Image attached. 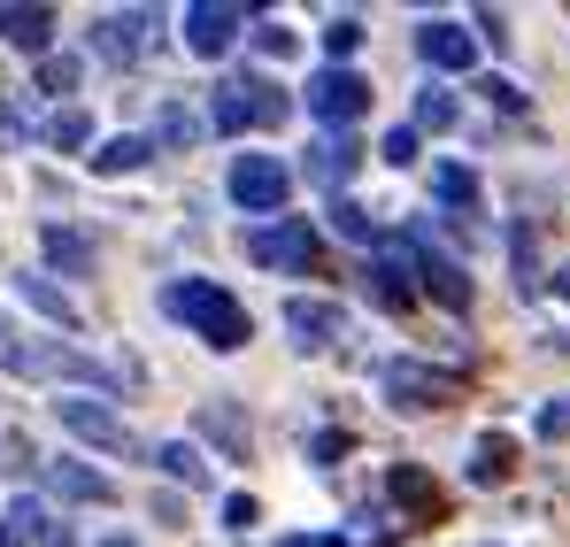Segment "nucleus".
Returning <instances> with one entry per match:
<instances>
[{
	"mask_svg": "<svg viewBox=\"0 0 570 547\" xmlns=\"http://www.w3.org/2000/svg\"><path fill=\"white\" fill-rule=\"evenodd\" d=\"M163 309H170L178 324H193V340H208V348H247V340H255V316H247L216 277H178V285L163 293Z\"/></svg>",
	"mask_w": 570,
	"mask_h": 547,
	"instance_id": "1",
	"label": "nucleus"
},
{
	"mask_svg": "<svg viewBox=\"0 0 570 547\" xmlns=\"http://www.w3.org/2000/svg\"><path fill=\"white\" fill-rule=\"evenodd\" d=\"M316 224L308 216H278V224H263V232H247V263H263V271H308L316 263Z\"/></svg>",
	"mask_w": 570,
	"mask_h": 547,
	"instance_id": "2",
	"label": "nucleus"
},
{
	"mask_svg": "<svg viewBox=\"0 0 570 547\" xmlns=\"http://www.w3.org/2000/svg\"><path fill=\"white\" fill-rule=\"evenodd\" d=\"M363 108H371V78H363V70H332V62H324V70L308 78V116H316V124L347 131Z\"/></svg>",
	"mask_w": 570,
	"mask_h": 547,
	"instance_id": "3",
	"label": "nucleus"
},
{
	"mask_svg": "<svg viewBox=\"0 0 570 547\" xmlns=\"http://www.w3.org/2000/svg\"><path fill=\"white\" fill-rule=\"evenodd\" d=\"M55 417H62V432H70V440H86V448H108V456H131V448H139V440H131V424H124L116 409L86 401V393H62V401H55Z\"/></svg>",
	"mask_w": 570,
	"mask_h": 547,
	"instance_id": "4",
	"label": "nucleus"
},
{
	"mask_svg": "<svg viewBox=\"0 0 570 547\" xmlns=\"http://www.w3.org/2000/svg\"><path fill=\"white\" fill-rule=\"evenodd\" d=\"M285 193H293V170H285L278 155H239V163H232V201H239L247 216H278Z\"/></svg>",
	"mask_w": 570,
	"mask_h": 547,
	"instance_id": "5",
	"label": "nucleus"
},
{
	"mask_svg": "<svg viewBox=\"0 0 570 547\" xmlns=\"http://www.w3.org/2000/svg\"><path fill=\"white\" fill-rule=\"evenodd\" d=\"M239 31H247V8H224V0H193L186 8V55H200V62H216Z\"/></svg>",
	"mask_w": 570,
	"mask_h": 547,
	"instance_id": "6",
	"label": "nucleus"
},
{
	"mask_svg": "<svg viewBox=\"0 0 570 547\" xmlns=\"http://www.w3.org/2000/svg\"><path fill=\"white\" fill-rule=\"evenodd\" d=\"M385 401L393 409H440V401H455V378L432 363H385Z\"/></svg>",
	"mask_w": 570,
	"mask_h": 547,
	"instance_id": "7",
	"label": "nucleus"
},
{
	"mask_svg": "<svg viewBox=\"0 0 570 547\" xmlns=\"http://www.w3.org/2000/svg\"><path fill=\"white\" fill-rule=\"evenodd\" d=\"M409 255H416V277H424L448 309H471V277H463V263H448V255L432 247V232H409Z\"/></svg>",
	"mask_w": 570,
	"mask_h": 547,
	"instance_id": "8",
	"label": "nucleus"
},
{
	"mask_svg": "<svg viewBox=\"0 0 570 547\" xmlns=\"http://www.w3.org/2000/svg\"><path fill=\"white\" fill-rule=\"evenodd\" d=\"M285 332H293L301 348H332V340L347 332V309H340V301H308V293H293V301H285Z\"/></svg>",
	"mask_w": 570,
	"mask_h": 547,
	"instance_id": "9",
	"label": "nucleus"
},
{
	"mask_svg": "<svg viewBox=\"0 0 570 547\" xmlns=\"http://www.w3.org/2000/svg\"><path fill=\"white\" fill-rule=\"evenodd\" d=\"M416 55H424L440 78H463V70L478 62V39L463 31V23H424V31H416Z\"/></svg>",
	"mask_w": 570,
	"mask_h": 547,
	"instance_id": "10",
	"label": "nucleus"
},
{
	"mask_svg": "<svg viewBox=\"0 0 570 547\" xmlns=\"http://www.w3.org/2000/svg\"><path fill=\"white\" fill-rule=\"evenodd\" d=\"M147 8H131V16H100L94 23V47L108 55V62H139V47H147Z\"/></svg>",
	"mask_w": 570,
	"mask_h": 547,
	"instance_id": "11",
	"label": "nucleus"
},
{
	"mask_svg": "<svg viewBox=\"0 0 570 547\" xmlns=\"http://www.w3.org/2000/svg\"><path fill=\"white\" fill-rule=\"evenodd\" d=\"M355 163H363V147H355L347 131H332V139H316V147H308V178L324 185V193H340V185L355 178Z\"/></svg>",
	"mask_w": 570,
	"mask_h": 547,
	"instance_id": "12",
	"label": "nucleus"
},
{
	"mask_svg": "<svg viewBox=\"0 0 570 547\" xmlns=\"http://www.w3.org/2000/svg\"><path fill=\"white\" fill-rule=\"evenodd\" d=\"M16 293H23V301H31V309H39L55 332H78V301H70L62 285H47L39 271H16Z\"/></svg>",
	"mask_w": 570,
	"mask_h": 547,
	"instance_id": "13",
	"label": "nucleus"
},
{
	"mask_svg": "<svg viewBox=\"0 0 570 547\" xmlns=\"http://www.w3.org/2000/svg\"><path fill=\"white\" fill-rule=\"evenodd\" d=\"M0 39L23 47V55H47V39H55V8H0Z\"/></svg>",
	"mask_w": 570,
	"mask_h": 547,
	"instance_id": "14",
	"label": "nucleus"
},
{
	"mask_svg": "<svg viewBox=\"0 0 570 547\" xmlns=\"http://www.w3.org/2000/svg\"><path fill=\"white\" fill-rule=\"evenodd\" d=\"M47 486H55V494H62V501H116V486H108V478H100V470H86V462H47Z\"/></svg>",
	"mask_w": 570,
	"mask_h": 547,
	"instance_id": "15",
	"label": "nucleus"
},
{
	"mask_svg": "<svg viewBox=\"0 0 570 547\" xmlns=\"http://www.w3.org/2000/svg\"><path fill=\"white\" fill-rule=\"evenodd\" d=\"M200 432H208L224 456H247V448H255V432H247V417H239L232 401H200Z\"/></svg>",
	"mask_w": 570,
	"mask_h": 547,
	"instance_id": "16",
	"label": "nucleus"
},
{
	"mask_svg": "<svg viewBox=\"0 0 570 547\" xmlns=\"http://www.w3.org/2000/svg\"><path fill=\"white\" fill-rule=\"evenodd\" d=\"M47 263H62L70 277L94 271V240L78 232V224H47Z\"/></svg>",
	"mask_w": 570,
	"mask_h": 547,
	"instance_id": "17",
	"label": "nucleus"
},
{
	"mask_svg": "<svg viewBox=\"0 0 570 547\" xmlns=\"http://www.w3.org/2000/svg\"><path fill=\"white\" fill-rule=\"evenodd\" d=\"M509 470H517V440H509V432H485L478 456H471V478H478V486H501Z\"/></svg>",
	"mask_w": 570,
	"mask_h": 547,
	"instance_id": "18",
	"label": "nucleus"
},
{
	"mask_svg": "<svg viewBox=\"0 0 570 547\" xmlns=\"http://www.w3.org/2000/svg\"><path fill=\"white\" fill-rule=\"evenodd\" d=\"M147 155H155V139H139V131H124V139H108V147L94 155V170H100V178H124V170H139Z\"/></svg>",
	"mask_w": 570,
	"mask_h": 547,
	"instance_id": "19",
	"label": "nucleus"
},
{
	"mask_svg": "<svg viewBox=\"0 0 570 547\" xmlns=\"http://www.w3.org/2000/svg\"><path fill=\"white\" fill-rule=\"evenodd\" d=\"M47 533H55L47 501H31V494H23V501H8V540H16V547H23V540H39V547H47Z\"/></svg>",
	"mask_w": 570,
	"mask_h": 547,
	"instance_id": "20",
	"label": "nucleus"
},
{
	"mask_svg": "<svg viewBox=\"0 0 570 547\" xmlns=\"http://www.w3.org/2000/svg\"><path fill=\"white\" fill-rule=\"evenodd\" d=\"M432 193H440L448 208H463V216H471V208H478V170H463V163H440V170H432Z\"/></svg>",
	"mask_w": 570,
	"mask_h": 547,
	"instance_id": "21",
	"label": "nucleus"
},
{
	"mask_svg": "<svg viewBox=\"0 0 570 547\" xmlns=\"http://www.w3.org/2000/svg\"><path fill=\"white\" fill-rule=\"evenodd\" d=\"M155 470H163V478H186V486H208V462L193 456L186 440H163V448H155Z\"/></svg>",
	"mask_w": 570,
	"mask_h": 547,
	"instance_id": "22",
	"label": "nucleus"
},
{
	"mask_svg": "<svg viewBox=\"0 0 570 547\" xmlns=\"http://www.w3.org/2000/svg\"><path fill=\"white\" fill-rule=\"evenodd\" d=\"M200 139V116H193L186 100H170L163 116H155V147H193Z\"/></svg>",
	"mask_w": 570,
	"mask_h": 547,
	"instance_id": "23",
	"label": "nucleus"
},
{
	"mask_svg": "<svg viewBox=\"0 0 570 547\" xmlns=\"http://www.w3.org/2000/svg\"><path fill=\"white\" fill-rule=\"evenodd\" d=\"M393 501H409L416 517H432V509H440V486H432L424 470H409V462H401V470H393Z\"/></svg>",
	"mask_w": 570,
	"mask_h": 547,
	"instance_id": "24",
	"label": "nucleus"
},
{
	"mask_svg": "<svg viewBox=\"0 0 570 547\" xmlns=\"http://www.w3.org/2000/svg\"><path fill=\"white\" fill-rule=\"evenodd\" d=\"M448 124H455V92L424 86V92H416V131H448Z\"/></svg>",
	"mask_w": 570,
	"mask_h": 547,
	"instance_id": "25",
	"label": "nucleus"
},
{
	"mask_svg": "<svg viewBox=\"0 0 570 547\" xmlns=\"http://www.w3.org/2000/svg\"><path fill=\"white\" fill-rule=\"evenodd\" d=\"M355 47H363V23H355V16H332V23H324V55H332V70H347Z\"/></svg>",
	"mask_w": 570,
	"mask_h": 547,
	"instance_id": "26",
	"label": "nucleus"
},
{
	"mask_svg": "<svg viewBox=\"0 0 570 547\" xmlns=\"http://www.w3.org/2000/svg\"><path fill=\"white\" fill-rule=\"evenodd\" d=\"M47 139H55V147H86V139H94V116H86V108H55Z\"/></svg>",
	"mask_w": 570,
	"mask_h": 547,
	"instance_id": "27",
	"label": "nucleus"
},
{
	"mask_svg": "<svg viewBox=\"0 0 570 547\" xmlns=\"http://www.w3.org/2000/svg\"><path fill=\"white\" fill-rule=\"evenodd\" d=\"M39 92H78V55H39Z\"/></svg>",
	"mask_w": 570,
	"mask_h": 547,
	"instance_id": "28",
	"label": "nucleus"
},
{
	"mask_svg": "<svg viewBox=\"0 0 570 547\" xmlns=\"http://www.w3.org/2000/svg\"><path fill=\"white\" fill-rule=\"evenodd\" d=\"M332 224H340V232H347L355 247H379V224H371V216H363L355 201H332Z\"/></svg>",
	"mask_w": 570,
	"mask_h": 547,
	"instance_id": "29",
	"label": "nucleus"
},
{
	"mask_svg": "<svg viewBox=\"0 0 570 547\" xmlns=\"http://www.w3.org/2000/svg\"><path fill=\"white\" fill-rule=\"evenodd\" d=\"M255 55L285 62V55H293V31H285V23H255Z\"/></svg>",
	"mask_w": 570,
	"mask_h": 547,
	"instance_id": "30",
	"label": "nucleus"
},
{
	"mask_svg": "<svg viewBox=\"0 0 570 547\" xmlns=\"http://www.w3.org/2000/svg\"><path fill=\"white\" fill-rule=\"evenodd\" d=\"M416 139H424L416 124H393V131H385V163H416Z\"/></svg>",
	"mask_w": 570,
	"mask_h": 547,
	"instance_id": "31",
	"label": "nucleus"
},
{
	"mask_svg": "<svg viewBox=\"0 0 570 547\" xmlns=\"http://www.w3.org/2000/svg\"><path fill=\"white\" fill-rule=\"evenodd\" d=\"M478 92H485V100H493V108H509V116H517V108H524V92L509 86V78H478Z\"/></svg>",
	"mask_w": 570,
	"mask_h": 547,
	"instance_id": "32",
	"label": "nucleus"
},
{
	"mask_svg": "<svg viewBox=\"0 0 570 547\" xmlns=\"http://www.w3.org/2000/svg\"><path fill=\"white\" fill-rule=\"evenodd\" d=\"M224 525L247 533V525H255V494H232V501H224Z\"/></svg>",
	"mask_w": 570,
	"mask_h": 547,
	"instance_id": "33",
	"label": "nucleus"
},
{
	"mask_svg": "<svg viewBox=\"0 0 570 547\" xmlns=\"http://www.w3.org/2000/svg\"><path fill=\"white\" fill-rule=\"evenodd\" d=\"M308 456H316V462H340V456H347V432H316V440H308Z\"/></svg>",
	"mask_w": 570,
	"mask_h": 547,
	"instance_id": "34",
	"label": "nucleus"
},
{
	"mask_svg": "<svg viewBox=\"0 0 570 547\" xmlns=\"http://www.w3.org/2000/svg\"><path fill=\"white\" fill-rule=\"evenodd\" d=\"M0 139H8V147L23 139V108H0Z\"/></svg>",
	"mask_w": 570,
	"mask_h": 547,
	"instance_id": "35",
	"label": "nucleus"
},
{
	"mask_svg": "<svg viewBox=\"0 0 570 547\" xmlns=\"http://www.w3.org/2000/svg\"><path fill=\"white\" fill-rule=\"evenodd\" d=\"M285 547H347V540H308V533H293Z\"/></svg>",
	"mask_w": 570,
	"mask_h": 547,
	"instance_id": "36",
	"label": "nucleus"
},
{
	"mask_svg": "<svg viewBox=\"0 0 570 547\" xmlns=\"http://www.w3.org/2000/svg\"><path fill=\"white\" fill-rule=\"evenodd\" d=\"M556 293H563V301H570V263H563V271H556Z\"/></svg>",
	"mask_w": 570,
	"mask_h": 547,
	"instance_id": "37",
	"label": "nucleus"
},
{
	"mask_svg": "<svg viewBox=\"0 0 570 547\" xmlns=\"http://www.w3.org/2000/svg\"><path fill=\"white\" fill-rule=\"evenodd\" d=\"M0 547H16V540H8V533H0Z\"/></svg>",
	"mask_w": 570,
	"mask_h": 547,
	"instance_id": "38",
	"label": "nucleus"
},
{
	"mask_svg": "<svg viewBox=\"0 0 570 547\" xmlns=\"http://www.w3.org/2000/svg\"><path fill=\"white\" fill-rule=\"evenodd\" d=\"M108 547H131V540H108Z\"/></svg>",
	"mask_w": 570,
	"mask_h": 547,
	"instance_id": "39",
	"label": "nucleus"
}]
</instances>
